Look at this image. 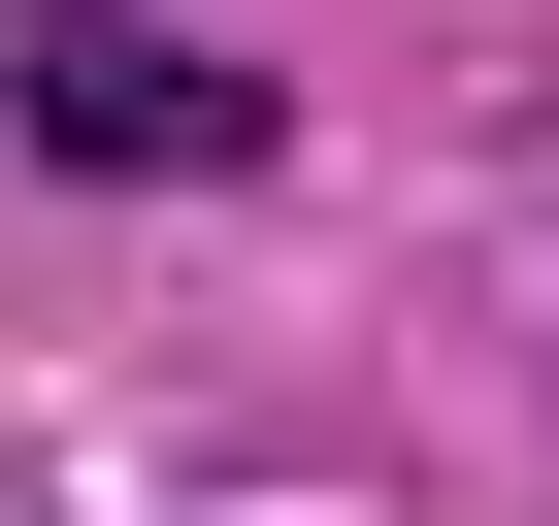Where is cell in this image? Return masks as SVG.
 <instances>
[{
  "mask_svg": "<svg viewBox=\"0 0 559 526\" xmlns=\"http://www.w3.org/2000/svg\"><path fill=\"white\" fill-rule=\"evenodd\" d=\"M0 132L34 165H132V198H263V67L165 34V0H34V34H0Z\"/></svg>",
  "mask_w": 559,
  "mask_h": 526,
  "instance_id": "obj_1",
  "label": "cell"
}]
</instances>
